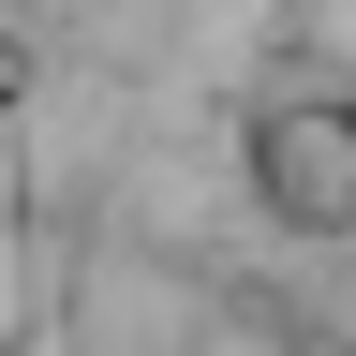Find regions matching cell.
I'll return each instance as SVG.
<instances>
[{
    "label": "cell",
    "mask_w": 356,
    "mask_h": 356,
    "mask_svg": "<svg viewBox=\"0 0 356 356\" xmlns=\"http://www.w3.org/2000/svg\"><path fill=\"white\" fill-rule=\"evenodd\" d=\"M252 208L282 222V238H356V104L341 89H282V104H252Z\"/></svg>",
    "instance_id": "1"
}]
</instances>
